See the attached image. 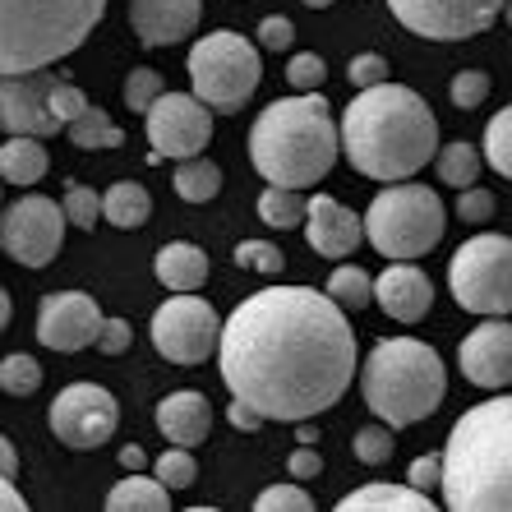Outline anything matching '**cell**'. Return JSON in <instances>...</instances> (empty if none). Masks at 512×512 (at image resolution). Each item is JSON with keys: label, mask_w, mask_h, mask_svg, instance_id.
<instances>
[{"label": "cell", "mask_w": 512, "mask_h": 512, "mask_svg": "<svg viewBox=\"0 0 512 512\" xmlns=\"http://www.w3.org/2000/svg\"><path fill=\"white\" fill-rule=\"evenodd\" d=\"M217 370L231 397L268 420H314L351 388L356 333L342 305L314 286H268L222 323Z\"/></svg>", "instance_id": "1"}, {"label": "cell", "mask_w": 512, "mask_h": 512, "mask_svg": "<svg viewBox=\"0 0 512 512\" xmlns=\"http://www.w3.org/2000/svg\"><path fill=\"white\" fill-rule=\"evenodd\" d=\"M342 157L370 180H411L429 157H439V120L420 93L402 84L360 88L342 111Z\"/></svg>", "instance_id": "2"}, {"label": "cell", "mask_w": 512, "mask_h": 512, "mask_svg": "<svg viewBox=\"0 0 512 512\" xmlns=\"http://www.w3.org/2000/svg\"><path fill=\"white\" fill-rule=\"evenodd\" d=\"M342 157V120H333L328 97L314 93L282 97L263 107L250 125V162L268 185L310 190Z\"/></svg>", "instance_id": "3"}, {"label": "cell", "mask_w": 512, "mask_h": 512, "mask_svg": "<svg viewBox=\"0 0 512 512\" xmlns=\"http://www.w3.org/2000/svg\"><path fill=\"white\" fill-rule=\"evenodd\" d=\"M443 503L453 512H512V393L466 406L448 429Z\"/></svg>", "instance_id": "4"}, {"label": "cell", "mask_w": 512, "mask_h": 512, "mask_svg": "<svg viewBox=\"0 0 512 512\" xmlns=\"http://www.w3.org/2000/svg\"><path fill=\"white\" fill-rule=\"evenodd\" d=\"M360 393L379 420L406 429L439 411L443 393H448V374H443V360L434 346L416 342V337H383L365 356Z\"/></svg>", "instance_id": "5"}, {"label": "cell", "mask_w": 512, "mask_h": 512, "mask_svg": "<svg viewBox=\"0 0 512 512\" xmlns=\"http://www.w3.org/2000/svg\"><path fill=\"white\" fill-rule=\"evenodd\" d=\"M107 0H0V70H47L88 42Z\"/></svg>", "instance_id": "6"}, {"label": "cell", "mask_w": 512, "mask_h": 512, "mask_svg": "<svg viewBox=\"0 0 512 512\" xmlns=\"http://www.w3.org/2000/svg\"><path fill=\"white\" fill-rule=\"evenodd\" d=\"M448 213L443 199L416 180H393L388 190L374 194L365 213V240L383 259H420L443 240Z\"/></svg>", "instance_id": "7"}, {"label": "cell", "mask_w": 512, "mask_h": 512, "mask_svg": "<svg viewBox=\"0 0 512 512\" xmlns=\"http://www.w3.org/2000/svg\"><path fill=\"white\" fill-rule=\"evenodd\" d=\"M185 70H190L194 93L213 111L231 116V111H240L254 97V88H259V79H263V60H259L254 42H245V37L231 33V28H217V33L199 37L190 47Z\"/></svg>", "instance_id": "8"}, {"label": "cell", "mask_w": 512, "mask_h": 512, "mask_svg": "<svg viewBox=\"0 0 512 512\" xmlns=\"http://www.w3.org/2000/svg\"><path fill=\"white\" fill-rule=\"evenodd\" d=\"M448 286L462 310L480 314H512V236H471L448 259Z\"/></svg>", "instance_id": "9"}, {"label": "cell", "mask_w": 512, "mask_h": 512, "mask_svg": "<svg viewBox=\"0 0 512 512\" xmlns=\"http://www.w3.org/2000/svg\"><path fill=\"white\" fill-rule=\"evenodd\" d=\"M65 222H70L65 203L56 208V199L47 194H24L0 213V245L24 268H47L65 245Z\"/></svg>", "instance_id": "10"}, {"label": "cell", "mask_w": 512, "mask_h": 512, "mask_svg": "<svg viewBox=\"0 0 512 512\" xmlns=\"http://www.w3.org/2000/svg\"><path fill=\"white\" fill-rule=\"evenodd\" d=\"M153 346L171 365H199L222 346V319L194 291H176V300L153 314Z\"/></svg>", "instance_id": "11"}, {"label": "cell", "mask_w": 512, "mask_h": 512, "mask_svg": "<svg viewBox=\"0 0 512 512\" xmlns=\"http://www.w3.org/2000/svg\"><path fill=\"white\" fill-rule=\"evenodd\" d=\"M143 130L153 143V162L162 157H199L213 139V107L199 93H162L143 116Z\"/></svg>", "instance_id": "12"}, {"label": "cell", "mask_w": 512, "mask_h": 512, "mask_svg": "<svg viewBox=\"0 0 512 512\" xmlns=\"http://www.w3.org/2000/svg\"><path fill=\"white\" fill-rule=\"evenodd\" d=\"M47 420H51V434H56L65 448L88 453V448H102V443L116 434L120 406L102 383H70V388L56 393Z\"/></svg>", "instance_id": "13"}, {"label": "cell", "mask_w": 512, "mask_h": 512, "mask_svg": "<svg viewBox=\"0 0 512 512\" xmlns=\"http://www.w3.org/2000/svg\"><path fill=\"white\" fill-rule=\"evenodd\" d=\"M388 10L402 28L429 42H466L480 37L499 10H508V0H388Z\"/></svg>", "instance_id": "14"}, {"label": "cell", "mask_w": 512, "mask_h": 512, "mask_svg": "<svg viewBox=\"0 0 512 512\" xmlns=\"http://www.w3.org/2000/svg\"><path fill=\"white\" fill-rule=\"evenodd\" d=\"M47 70L5 74V84H0V125H5V134H37V139H47V134L65 130L60 116L51 111V93H56L60 74H47Z\"/></svg>", "instance_id": "15"}, {"label": "cell", "mask_w": 512, "mask_h": 512, "mask_svg": "<svg viewBox=\"0 0 512 512\" xmlns=\"http://www.w3.org/2000/svg\"><path fill=\"white\" fill-rule=\"evenodd\" d=\"M102 323H107V314L97 310V300L88 291H56L37 310V342L47 351H65L70 356V351L97 346Z\"/></svg>", "instance_id": "16"}, {"label": "cell", "mask_w": 512, "mask_h": 512, "mask_svg": "<svg viewBox=\"0 0 512 512\" xmlns=\"http://www.w3.org/2000/svg\"><path fill=\"white\" fill-rule=\"evenodd\" d=\"M457 365L476 388H508L512 383V323L503 314H489L480 328L462 337L457 346Z\"/></svg>", "instance_id": "17"}, {"label": "cell", "mask_w": 512, "mask_h": 512, "mask_svg": "<svg viewBox=\"0 0 512 512\" xmlns=\"http://www.w3.org/2000/svg\"><path fill=\"white\" fill-rule=\"evenodd\" d=\"M305 240H310V250L323 254V259H351L356 245L365 240V217H356L351 208L328 199V194H314L310 217H305Z\"/></svg>", "instance_id": "18"}, {"label": "cell", "mask_w": 512, "mask_h": 512, "mask_svg": "<svg viewBox=\"0 0 512 512\" xmlns=\"http://www.w3.org/2000/svg\"><path fill=\"white\" fill-rule=\"evenodd\" d=\"M199 0H130V28L143 47H176L199 28Z\"/></svg>", "instance_id": "19"}, {"label": "cell", "mask_w": 512, "mask_h": 512, "mask_svg": "<svg viewBox=\"0 0 512 512\" xmlns=\"http://www.w3.org/2000/svg\"><path fill=\"white\" fill-rule=\"evenodd\" d=\"M374 305L397 323H420L434 305V286L411 259H393V268H383L379 286H374Z\"/></svg>", "instance_id": "20"}, {"label": "cell", "mask_w": 512, "mask_h": 512, "mask_svg": "<svg viewBox=\"0 0 512 512\" xmlns=\"http://www.w3.org/2000/svg\"><path fill=\"white\" fill-rule=\"evenodd\" d=\"M157 429H162L171 443H180V448H199V443L208 439V429H213V406H208L203 393L180 388V393L157 402Z\"/></svg>", "instance_id": "21"}, {"label": "cell", "mask_w": 512, "mask_h": 512, "mask_svg": "<svg viewBox=\"0 0 512 512\" xmlns=\"http://www.w3.org/2000/svg\"><path fill=\"white\" fill-rule=\"evenodd\" d=\"M337 508H342V512H374V508H383V512H429L434 503H429V494H425V489H416L411 480H406V485L370 480V485L351 489Z\"/></svg>", "instance_id": "22"}, {"label": "cell", "mask_w": 512, "mask_h": 512, "mask_svg": "<svg viewBox=\"0 0 512 512\" xmlns=\"http://www.w3.org/2000/svg\"><path fill=\"white\" fill-rule=\"evenodd\" d=\"M157 282L171 286V291H199L208 282V254L190 240H171L157 250Z\"/></svg>", "instance_id": "23"}, {"label": "cell", "mask_w": 512, "mask_h": 512, "mask_svg": "<svg viewBox=\"0 0 512 512\" xmlns=\"http://www.w3.org/2000/svg\"><path fill=\"white\" fill-rule=\"evenodd\" d=\"M111 512H167L171 508V485L162 476H143V471H130L116 489L107 494Z\"/></svg>", "instance_id": "24"}, {"label": "cell", "mask_w": 512, "mask_h": 512, "mask_svg": "<svg viewBox=\"0 0 512 512\" xmlns=\"http://www.w3.org/2000/svg\"><path fill=\"white\" fill-rule=\"evenodd\" d=\"M0 176L10 185H37L47 176V148L37 134H10L0 148Z\"/></svg>", "instance_id": "25"}, {"label": "cell", "mask_w": 512, "mask_h": 512, "mask_svg": "<svg viewBox=\"0 0 512 512\" xmlns=\"http://www.w3.org/2000/svg\"><path fill=\"white\" fill-rule=\"evenodd\" d=\"M480 167H485V148H471V143H462V139L443 143L439 157H434V171H439V180L448 190H471Z\"/></svg>", "instance_id": "26"}, {"label": "cell", "mask_w": 512, "mask_h": 512, "mask_svg": "<svg viewBox=\"0 0 512 512\" xmlns=\"http://www.w3.org/2000/svg\"><path fill=\"white\" fill-rule=\"evenodd\" d=\"M107 222L120 231H139L148 217H153V199H148V190L143 185H134V180H120V185H111L107 194Z\"/></svg>", "instance_id": "27"}, {"label": "cell", "mask_w": 512, "mask_h": 512, "mask_svg": "<svg viewBox=\"0 0 512 512\" xmlns=\"http://www.w3.org/2000/svg\"><path fill=\"white\" fill-rule=\"evenodd\" d=\"M171 185H176V194L185 203H208V199H217V190H222V167L208 162V157H180Z\"/></svg>", "instance_id": "28"}, {"label": "cell", "mask_w": 512, "mask_h": 512, "mask_svg": "<svg viewBox=\"0 0 512 512\" xmlns=\"http://www.w3.org/2000/svg\"><path fill=\"white\" fill-rule=\"evenodd\" d=\"M259 217L277 231L300 227V222L310 217V199L300 190H291V185H268V190L259 194Z\"/></svg>", "instance_id": "29"}, {"label": "cell", "mask_w": 512, "mask_h": 512, "mask_svg": "<svg viewBox=\"0 0 512 512\" xmlns=\"http://www.w3.org/2000/svg\"><path fill=\"white\" fill-rule=\"evenodd\" d=\"M374 286H379V282H374L365 268L346 263V268H333V277H328V286H323V291H328L342 310L356 314V310H365V305H374Z\"/></svg>", "instance_id": "30"}, {"label": "cell", "mask_w": 512, "mask_h": 512, "mask_svg": "<svg viewBox=\"0 0 512 512\" xmlns=\"http://www.w3.org/2000/svg\"><path fill=\"white\" fill-rule=\"evenodd\" d=\"M65 134H70V143L74 148H120L125 143V134H120V125L107 116V111H97V107H88L79 120H70L65 125Z\"/></svg>", "instance_id": "31"}, {"label": "cell", "mask_w": 512, "mask_h": 512, "mask_svg": "<svg viewBox=\"0 0 512 512\" xmlns=\"http://www.w3.org/2000/svg\"><path fill=\"white\" fill-rule=\"evenodd\" d=\"M485 162L499 171L503 180H512V107H503L499 116L485 125Z\"/></svg>", "instance_id": "32"}, {"label": "cell", "mask_w": 512, "mask_h": 512, "mask_svg": "<svg viewBox=\"0 0 512 512\" xmlns=\"http://www.w3.org/2000/svg\"><path fill=\"white\" fill-rule=\"evenodd\" d=\"M65 213H70V227L93 231L97 222L107 217V199L93 194L88 185H79V180H70V185H65Z\"/></svg>", "instance_id": "33"}, {"label": "cell", "mask_w": 512, "mask_h": 512, "mask_svg": "<svg viewBox=\"0 0 512 512\" xmlns=\"http://www.w3.org/2000/svg\"><path fill=\"white\" fill-rule=\"evenodd\" d=\"M37 383H42V365L33 356H5L0 360V388L10 397H28L37 393Z\"/></svg>", "instance_id": "34"}, {"label": "cell", "mask_w": 512, "mask_h": 512, "mask_svg": "<svg viewBox=\"0 0 512 512\" xmlns=\"http://www.w3.org/2000/svg\"><path fill=\"white\" fill-rule=\"evenodd\" d=\"M393 425L388 420H374V425H365V429H356V457L365 466H383L388 457H393Z\"/></svg>", "instance_id": "35"}, {"label": "cell", "mask_w": 512, "mask_h": 512, "mask_svg": "<svg viewBox=\"0 0 512 512\" xmlns=\"http://www.w3.org/2000/svg\"><path fill=\"white\" fill-rule=\"evenodd\" d=\"M162 93H167V88H162V74H157L153 65H134L130 79H125V102H130V111L148 116V107H153Z\"/></svg>", "instance_id": "36"}, {"label": "cell", "mask_w": 512, "mask_h": 512, "mask_svg": "<svg viewBox=\"0 0 512 512\" xmlns=\"http://www.w3.org/2000/svg\"><path fill=\"white\" fill-rule=\"evenodd\" d=\"M157 476L167 480L171 489H190L194 485V476H199V462H194V453L190 448H167V453L157 457Z\"/></svg>", "instance_id": "37"}, {"label": "cell", "mask_w": 512, "mask_h": 512, "mask_svg": "<svg viewBox=\"0 0 512 512\" xmlns=\"http://www.w3.org/2000/svg\"><path fill=\"white\" fill-rule=\"evenodd\" d=\"M448 97H453V107H462V111L480 107L489 97V74L485 70H457L453 84H448Z\"/></svg>", "instance_id": "38"}, {"label": "cell", "mask_w": 512, "mask_h": 512, "mask_svg": "<svg viewBox=\"0 0 512 512\" xmlns=\"http://www.w3.org/2000/svg\"><path fill=\"white\" fill-rule=\"evenodd\" d=\"M323 79H328V65H323V56H314V51H296L291 65H286V84L300 88V93H314Z\"/></svg>", "instance_id": "39"}, {"label": "cell", "mask_w": 512, "mask_h": 512, "mask_svg": "<svg viewBox=\"0 0 512 512\" xmlns=\"http://www.w3.org/2000/svg\"><path fill=\"white\" fill-rule=\"evenodd\" d=\"M236 263L254 268V273H282V268H286L282 250H277L273 240H240V245H236Z\"/></svg>", "instance_id": "40"}, {"label": "cell", "mask_w": 512, "mask_h": 512, "mask_svg": "<svg viewBox=\"0 0 512 512\" xmlns=\"http://www.w3.org/2000/svg\"><path fill=\"white\" fill-rule=\"evenodd\" d=\"M254 508L259 512H310L314 499L300 485H273V489H263L259 499H254Z\"/></svg>", "instance_id": "41"}, {"label": "cell", "mask_w": 512, "mask_h": 512, "mask_svg": "<svg viewBox=\"0 0 512 512\" xmlns=\"http://www.w3.org/2000/svg\"><path fill=\"white\" fill-rule=\"evenodd\" d=\"M346 79H351V88L388 84V60H383L379 51H360V56H351V65H346Z\"/></svg>", "instance_id": "42"}, {"label": "cell", "mask_w": 512, "mask_h": 512, "mask_svg": "<svg viewBox=\"0 0 512 512\" xmlns=\"http://www.w3.org/2000/svg\"><path fill=\"white\" fill-rule=\"evenodd\" d=\"M51 111L60 116V125H70V120H79L88 111V97L79 93L74 84H65V74H60V84H56V93H51Z\"/></svg>", "instance_id": "43"}, {"label": "cell", "mask_w": 512, "mask_h": 512, "mask_svg": "<svg viewBox=\"0 0 512 512\" xmlns=\"http://www.w3.org/2000/svg\"><path fill=\"white\" fill-rule=\"evenodd\" d=\"M291 42H296V24H291V19L268 14V19L259 24V47L263 51H291Z\"/></svg>", "instance_id": "44"}, {"label": "cell", "mask_w": 512, "mask_h": 512, "mask_svg": "<svg viewBox=\"0 0 512 512\" xmlns=\"http://www.w3.org/2000/svg\"><path fill=\"white\" fill-rule=\"evenodd\" d=\"M457 213H462V222H489L494 217V194L489 190H457Z\"/></svg>", "instance_id": "45"}, {"label": "cell", "mask_w": 512, "mask_h": 512, "mask_svg": "<svg viewBox=\"0 0 512 512\" xmlns=\"http://www.w3.org/2000/svg\"><path fill=\"white\" fill-rule=\"evenodd\" d=\"M130 342H134L130 319H107L102 323V337H97V351H102V356H125Z\"/></svg>", "instance_id": "46"}, {"label": "cell", "mask_w": 512, "mask_h": 512, "mask_svg": "<svg viewBox=\"0 0 512 512\" xmlns=\"http://www.w3.org/2000/svg\"><path fill=\"white\" fill-rule=\"evenodd\" d=\"M286 471H291V480H314V476L323 471L319 448H314V443H300L296 453L286 457Z\"/></svg>", "instance_id": "47"}, {"label": "cell", "mask_w": 512, "mask_h": 512, "mask_svg": "<svg viewBox=\"0 0 512 512\" xmlns=\"http://www.w3.org/2000/svg\"><path fill=\"white\" fill-rule=\"evenodd\" d=\"M406 480L416 489H443V457H416L411 471H406Z\"/></svg>", "instance_id": "48"}, {"label": "cell", "mask_w": 512, "mask_h": 512, "mask_svg": "<svg viewBox=\"0 0 512 512\" xmlns=\"http://www.w3.org/2000/svg\"><path fill=\"white\" fill-rule=\"evenodd\" d=\"M227 420L240 429V434H254V429H263V420H268V416H263V411H259L254 402H245V397H231Z\"/></svg>", "instance_id": "49"}, {"label": "cell", "mask_w": 512, "mask_h": 512, "mask_svg": "<svg viewBox=\"0 0 512 512\" xmlns=\"http://www.w3.org/2000/svg\"><path fill=\"white\" fill-rule=\"evenodd\" d=\"M0 508H5V512H24V508H28L24 494L14 489V480H10V476H5V485H0Z\"/></svg>", "instance_id": "50"}, {"label": "cell", "mask_w": 512, "mask_h": 512, "mask_svg": "<svg viewBox=\"0 0 512 512\" xmlns=\"http://www.w3.org/2000/svg\"><path fill=\"white\" fill-rule=\"evenodd\" d=\"M120 466H125V471H143V453L134 448V443L130 448H120Z\"/></svg>", "instance_id": "51"}, {"label": "cell", "mask_w": 512, "mask_h": 512, "mask_svg": "<svg viewBox=\"0 0 512 512\" xmlns=\"http://www.w3.org/2000/svg\"><path fill=\"white\" fill-rule=\"evenodd\" d=\"M296 439L300 443H319V425H314V420H296Z\"/></svg>", "instance_id": "52"}, {"label": "cell", "mask_w": 512, "mask_h": 512, "mask_svg": "<svg viewBox=\"0 0 512 512\" xmlns=\"http://www.w3.org/2000/svg\"><path fill=\"white\" fill-rule=\"evenodd\" d=\"M0 466H5V476L14 480V443L10 439H0Z\"/></svg>", "instance_id": "53"}, {"label": "cell", "mask_w": 512, "mask_h": 512, "mask_svg": "<svg viewBox=\"0 0 512 512\" xmlns=\"http://www.w3.org/2000/svg\"><path fill=\"white\" fill-rule=\"evenodd\" d=\"M305 5H310V10H328V5H333V0H305Z\"/></svg>", "instance_id": "54"}, {"label": "cell", "mask_w": 512, "mask_h": 512, "mask_svg": "<svg viewBox=\"0 0 512 512\" xmlns=\"http://www.w3.org/2000/svg\"><path fill=\"white\" fill-rule=\"evenodd\" d=\"M503 14H508V24H512V0H508V10H503Z\"/></svg>", "instance_id": "55"}]
</instances>
